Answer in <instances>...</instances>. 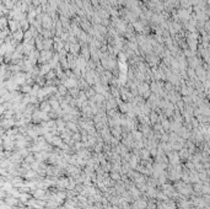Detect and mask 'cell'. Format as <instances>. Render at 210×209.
<instances>
[{
    "label": "cell",
    "mask_w": 210,
    "mask_h": 209,
    "mask_svg": "<svg viewBox=\"0 0 210 209\" xmlns=\"http://www.w3.org/2000/svg\"><path fill=\"white\" fill-rule=\"evenodd\" d=\"M9 25H10V28H11V31H14V32H15V31L17 30V26H18V24H17L16 21H10V24H9Z\"/></svg>",
    "instance_id": "1"
}]
</instances>
